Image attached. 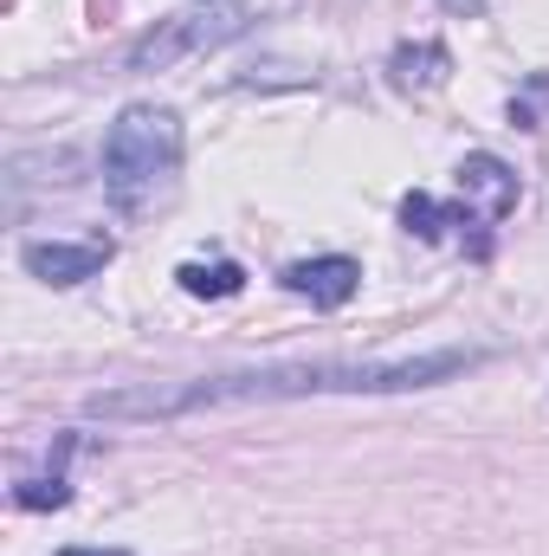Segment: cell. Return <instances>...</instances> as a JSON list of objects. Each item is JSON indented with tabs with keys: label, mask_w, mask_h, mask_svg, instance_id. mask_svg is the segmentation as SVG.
Returning <instances> with one entry per match:
<instances>
[{
	"label": "cell",
	"mask_w": 549,
	"mask_h": 556,
	"mask_svg": "<svg viewBox=\"0 0 549 556\" xmlns=\"http://www.w3.org/2000/svg\"><path fill=\"white\" fill-rule=\"evenodd\" d=\"M485 350H426V356H323V363H272L233 376H188V382H130L85 402L91 420H181L207 408H266V402H310V395H408L439 389L478 369Z\"/></svg>",
	"instance_id": "6da1fadb"
},
{
	"label": "cell",
	"mask_w": 549,
	"mask_h": 556,
	"mask_svg": "<svg viewBox=\"0 0 549 556\" xmlns=\"http://www.w3.org/2000/svg\"><path fill=\"white\" fill-rule=\"evenodd\" d=\"M181 175V117L168 104H124L104 137V201L111 214L142 220L175 194Z\"/></svg>",
	"instance_id": "7a4b0ae2"
},
{
	"label": "cell",
	"mask_w": 549,
	"mask_h": 556,
	"mask_svg": "<svg viewBox=\"0 0 549 556\" xmlns=\"http://www.w3.org/2000/svg\"><path fill=\"white\" fill-rule=\"evenodd\" d=\"M246 26H253V13H240V7H227V13H175V20H155L137 46L124 52V72H168V65H181V59H194V52H214V46L240 39Z\"/></svg>",
	"instance_id": "3957f363"
},
{
	"label": "cell",
	"mask_w": 549,
	"mask_h": 556,
	"mask_svg": "<svg viewBox=\"0 0 549 556\" xmlns=\"http://www.w3.org/2000/svg\"><path fill=\"white\" fill-rule=\"evenodd\" d=\"M117 260L111 240H26L20 247V266L39 278V285H85Z\"/></svg>",
	"instance_id": "277c9868"
},
{
	"label": "cell",
	"mask_w": 549,
	"mask_h": 556,
	"mask_svg": "<svg viewBox=\"0 0 549 556\" xmlns=\"http://www.w3.org/2000/svg\"><path fill=\"white\" fill-rule=\"evenodd\" d=\"M459 201L472 207V220H505L518 207V175L491 155V149H472L459 162Z\"/></svg>",
	"instance_id": "5b68a950"
},
{
	"label": "cell",
	"mask_w": 549,
	"mask_h": 556,
	"mask_svg": "<svg viewBox=\"0 0 549 556\" xmlns=\"http://www.w3.org/2000/svg\"><path fill=\"white\" fill-rule=\"evenodd\" d=\"M356 285H362V266H356L349 253H323V260L284 266V291H291V298H310L317 311H343V304L356 298Z\"/></svg>",
	"instance_id": "8992f818"
},
{
	"label": "cell",
	"mask_w": 549,
	"mask_h": 556,
	"mask_svg": "<svg viewBox=\"0 0 549 556\" xmlns=\"http://www.w3.org/2000/svg\"><path fill=\"white\" fill-rule=\"evenodd\" d=\"M446 72H452V59H446V46H439V39L401 46V52L388 59V78H395L401 91H433V85H439Z\"/></svg>",
	"instance_id": "52a82bcc"
},
{
	"label": "cell",
	"mask_w": 549,
	"mask_h": 556,
	"mask_svg": "<svg viewBox=\"0 0 549 556\" xmlns=\"http://www.w3.org/2000/svg\"><path fill=\"white\" fill-rule=\"evenodd\" d=\"M175 278H181L188 298H240V291H246V273H240L233 260H214V266H207V260H188Z\"/></svg>",
	"instance_id": "ba28073f"
},
{
	"label": "cell",
	"mask_w": 549,
	"mask_h": 556,
	"mask_svg": "<svg viewBox=\"0 0 549 556\" xmlns=\"http://www.w3.org/2000/svg\"><path fill=\"white\" fill-rule=\"evenodd\" d=\"M472 220V207H439L433 194H408L401 201V227L420 233V240H446V227H465Z\"/></svg>",
	"instance_id": "9c48e42d"
},
{
	"label": "cell",
	"mask_w": 549,
	"mask_h": 556,
	"mask_svg": "<svg viewBox=\"0 0 549 556\" xmlns=\"http://www.w3.org/2000/svg\"><path fill=\"white\" fill-rule=\"evenodd\" d=\"M65 498H72V485H65L59 472H52V479H20V485H13V505H26V511H59Z\"/></svg>",
	"instance_id": "30bf717a"
},
{
	"label": "cell",
	"mask_w": 549,
	"mask_h": 556,
	"mask_svg": "<svg viewBox=\"0 0 549 556\" xmlns=\"http://www.w3.org/2000/svg\"><path fill=\"white\" fill-rule=\"evenodd\" d=\"M59 556H130V551H104V544H72V551H59Z\"/></svg>",
	"instance_id": "8fae6325"
},
{
	"label": "cell",
	"mask_w": 549,
	"mask_h": 556,
	"mask_svg": "<svg viewBox=\"0 0 549 556\" xmlns=\"http://www.w3.org/2000/svg\"><path fill=\"white\" fill-rule=\"evenodd\" d=\"M446 13H485V0H439Z\"/></svg>",
	"instance_id": "7c38bea8"
}]
</instances>
